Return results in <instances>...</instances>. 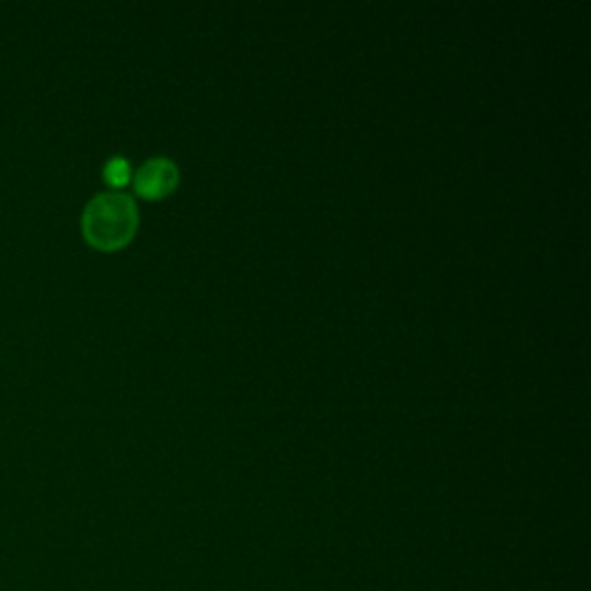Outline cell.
<instances>
[{
  "label": "cell",
  "mask_w": 591,
  "mask_h": 591,
  "mask_svg": "<svg viewBox=\"0 0 591 591\" xmlns=\"http://www.w3.org/2000/svg\"><path fill=\"white\" fill-rule=\"evenodd\" d=\"M139 211L132 197L123 192H102L88 201L81 215V234L88 245L114 252L125 248L137 234Z\"/></svg>",
  "instance_id": "1"
},
{
  "label": "cell",
  "mask_w": 591,
  "mask_h": 591,
  "mask_svg": "<svg viewBox=\"0 0 591 591\" xmlns=\"http://www.w3.org/2000/svg\"><path fill=\"white\" fill-rule=\"evenodd\" d=\"M178 167L167 157H153L134 174V192L144 199H162L176 190Z\"/></svg>",
  "instance_id": "2"
},
{
  "label": "cell",
  "mask_w": 591,
  "mask_h": 591,
  "mask_svg": "<svg viewBox=\"0 0 591 591\" xmlns=\"http://www.w3.org/2000/svg\"><path fill=\"white\" fill-rule=\"evenodd\" d=\"M130 164L123 157H111L104 167V181H107L111 187H125L127 181H130Z\"/></svg>",
  "instance_id": "3"
}]
</instances>
